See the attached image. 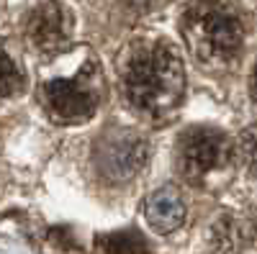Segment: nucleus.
Wrapping results in <instances>:
<instances>
[{
	"label": "nucleus",
	"mask_w": 257,
	"mask_h": 254,
	"mask_svg": "<svg viewBox=\"0 0 257 254\" xmlns=\"http://www.w3.org/2000/svg\"><path fill=\"white\" fill-rule=\"evenodd\" d=\"M24 88V72L16 62L0 49V98H11Z\"/></svg>",
	"instance_id": "nucleus-10"
},
{
	"label": "nucleus",
	"mask_w": 257,
	"mask_h": 254,
	"mask_svg": "<svg viewBox=\"0 0 257 254\" xmlns=\"http://www.w3.org/2000/svg\"><path fill=\"white\" fill-rule=\"evenodd\" d=\"M31 44L41 52H57L70 36V16L59 3H41L26 24Z\"/></svg>",
	"instance_id": "nucleus-6"
},
{
	"label": "nucleus",
	"mask_w": 257,
	"mask_h": 254,
	"mask_svg": "<svg viewBox=\"0 0 257 254\" xmlns=\"http://www.w3.org/2000/svg\"><path fill=\"white\" fill-rule=\"evenodd\" d=\"M213 246L221 254H239L247 241H249V226L237 218V216H224L216 226H213Z\"/></svg>",
	"instance_id": "nucleus-8"
},
{
	"label": "nucleus",
	"mask_w": 257,
	"mask_h": 254,
	"mask_svg": "<svg viewBox=\"0 0 257 254\" xmlns=\"http://www.w3.org/2000/svg\"><path fill=\"white\" fill-rule=\"evenodd\" d=\"M44 105L54 121L59 123H75L90 118L98 108V93L93 80L85 75L77 77H54L41 90Z\"/></svg>",
	"instance_id": "nucleus-4"
},
{
	"label": "nucleus",
	"mask_w": 257,
	"mask_h": 254,
	"mask_svg": "<svg viewBox=\"0 0 257 254\" xmlns=\"http://www.w3.org/2000/svg\"><path fill=\"white\" fill-rule=\"evenodd\" d=\"M249 88H252V98L257 103V65H254V72H252V82H249Z\"/></svg>",
	"instance_id": "nucleus-12"
},
{
	"label": "nucleus",
	"mask_w": 257,
	"mask_h": 254,
	"mask_svg": "<svg viewBox=\"0 0 257 254\" xmlns=\"http://www.w3.org/2000/svg\"><path fill=\"white\" fill-rule=\"evenodd\" d=\"M183 62L167 44H142L128 57L123 70V90L137 111L162 116L183 98Z\"/></svg>",
	"instance_id": "nucleus-1"
},
{
	"label": "nucleus",
	"mask_w": 257,
	"mask_h": 254,
	"mask_svg": "<svg viewBox=\"0 0 257 254\" xmlns=\"http://www.w3.org/2000/svg\"><path fill=\"white\" fill-rule=\"evenodd\" d=\"M190 54L203 65H226L242 49V18L226 0H196L180 21Z\"/></svg>",
	"instance_id": "nucleus-2"
},
{
	"label": "nucleus",
	"mask_w": 257,
	"mask_h": 254,
	"mask_svg": "<svg viewBox=\"0 0 257 254\" xmlns=\"http://www.w3.org/2000/svg\"><path fill=\"white\" fill-rule=\"evenodd\" d=\"M95 244L105 254H147L149 244L147 239L134 228H123V231H111L95 239Z\"/></svg>",
	"instance_id": "nucleus-9"
},
{
	"label": "nucleus",
	"mask_w": 257,
	"mask_h": 254,
	"mask_svg": "<svg viewBox=\"0 0 257 254\" xmlns=\"http://www.w3.org/2000/svg\"><path fill=\"white\" fill-rule=\"evenodd\" d=\"M144 216L147 223L160 234H173L175 228H180L185 218V203L175 187H160L144 203Z\"/></svg>",
	"instance_id": "nucleus-7"
},
{
	"label": "nucleus",
	"mask_w": 257,
	"mask_h": 254,
	"mask_svg": "<svg viewBox=\"0 0 257 254\" xmlns=\"http://www.w3.org/2000/svg\"><path fill=\"white\" fill-rule=\"evenodd\" d=\"M139 3H157V0H139Z\"/></svg>",
	"instance_id": "nucleus-13"
},
{
	"label": "nucleus",
	"mask_w": 257,
	"mask_h": 254,
	"mask_svg": "<svg viewBox=\"0 0 257 254\" xmlns=\"http://www.w3.org/2000/svg\"><path fill=\"white\" fill-rule=\"evenodd\" d=\"M234 146L229 144L226 134L211 126H193L178 139V164L180 172L193 180L201 182L211 172L226 167L231 159Z\"/></svg>",
	"instance_id": "nucleus-3"
},
{
	"label": "nucleus",
	"mask_w": 257,
	"mask_h": 254,
	"mask_svg": "<svg viewBox=\"0 0 257 254\" xmlns=\"http://www.w3.org/2000/svg\"><path fill=\"white\" fill-rule=\"evenodd\" d=\"M234 149H237V157L244 164V169L257 177V126L254 129H247L239 136V144L234 146Z\"/></svg>",
	"instance_id": "nucleus-11"
},
{
	"label": "nucleus",
	"mask_w": 257,
	"mask_h": 254,
	"mask_svg": "<svg viewBox=\"0 0 257 254\" xmlns=\"http://www.w3.org/2000/svg\"><path fill=\"white\" fill-rule=\"evenodd\" d=\"M147 157H149V146L139 134L113 131L98 144L95 164L103 177H108L111 182H121L134 177L147 164Z\"/></svg>",
	"instance_id": "nucleus-5"
}]
</instances>
